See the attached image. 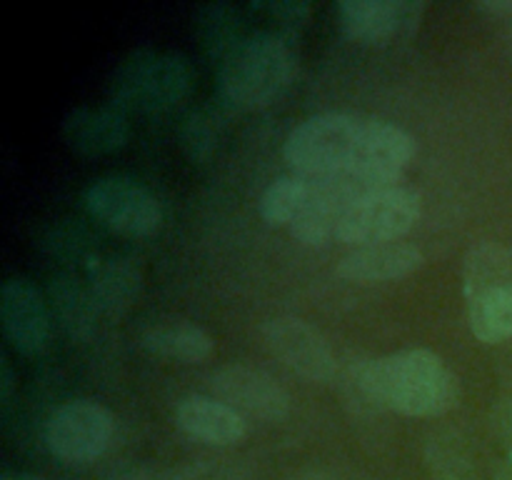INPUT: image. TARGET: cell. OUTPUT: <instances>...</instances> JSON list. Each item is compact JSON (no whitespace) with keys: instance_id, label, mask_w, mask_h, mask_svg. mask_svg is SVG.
Returning <instances> with one entry per match:
<instances>
[{"instance_id":"cell-7","label":"cell","mask_w":512,"mask_h":480,"mask_svg":"<svg viewBox=\"0 0 512 480\" xmlns=\"http://www.w3.org/2000/svg\"><path fill=\"white\" fill-rule=\"evenodd\" d=\"M85 208L100 225L123 238H150L163 223L158 198L125 175H105L85 190Z\"/></svg>"},{"instance_id":"cell-10","label":"cell","mask_w":512,"mask_h":480,"mask_svg":"<svg viewBox=\"0 0 512 480\" xmlns=\"http://www.w3.org/2000/svg\"><path fill=\"white\" fill-rule=\"evenodd\" d=\"M338 23L348 38L363 45H390L410 38L423 23L425 3L418 0H343Z\"/></svg>"},{"instance_id":"cell-33","label":"cell","mask_w":512,"mask_h":480,"mask_svg":"<svg viewBox=\"0 0 512 480\" xmlns=\"http://www.w3.org/2000/svg\"><path fill=\"white\" fill-rule=\"evenodd\" d=\"M118 480H128V478H118Z\"/></svg>"},{"instance_id":"cell-20","label":"cell","mask_w":512,"mask_h":480,"mask_svg":"<svg viewBox=\"0 0 512 480\" xmlns=\"http://www.w3.org/2000/svg\"><path fill=\"white\" fill-rule=\"evenodd\" d=\"M50 305L55 318L60 320L65 333L75 340H85L93 335L95 320H98V305L88 288L75 278H55L50 283Z\"/></svg>"},{"instance_id":"cell-11","label":"cell","mask_w":512,"mask_h":480,"mask_svg":"<svg viewBox=\"0 0 512 480\" xmlns=\"http://www.w3.org/2000/svg\"><path fill=\"white\" fill-rule=\"evenodd\" d=\"M260 333L270 353L300 378L310 383H325L335 375L333 348L305 320L280 315V318H270L260 328Z\"/></svg>"},{"instance_id":"cell-12","label":"cell","mask_w":512,"mask_h":480,"mask_svg":"<svg viewBox=\"0 0 512 480\" xmlns=\"http://www.w3.org/2000/svg\"><path fill=\"white\" fill-rule=\"evenodd\" d=\"M0 325L13 350L40 355L50 340V310L28 278H8L0 288Z\"/></svg>"},{"instance_id":"cell-32","label":"cell","mask_w":512,"mask_h":480,"mask_svg":"<svg viewBox=\"0 0 512 480\" xmlns=\"http://www.w3.org/2000/svg\"><path fill=\"white\" fill-rule=\"evenodd\" d=\"M3 480H43L38 475H23V473H8L3 475Z\"/></svg>"},{"instance_id":"cell-24","label":"cell","mask_w":512,"mask_h":480,"mask_svg":"<svg viewBox=\"0 0 512 480\" xmlns=\"http://www.w3.org/2000/svg\"><path fill=\"white\" fill-rule=\"evenodd\" d=\"M195 23H198V43L210 55H220L223 60L243 40V35H238V15H235V8H230V5H205L203 10H198Z\"/></svg>"},{"instance_id":"cell-21","label":"cell","mask_w":512,"mask_h":480,"mask_svg":"<svg viewBox=\"0 0 512 480\" xmlns=\"http://www.w3.org/2000/svg\"><path fill=\"white\" fill-rule=\"evenodd\" d=\"M310 195H313V180L298 173L283 175V178L273 180L260 195V218L273 228H280V225L290 228L308 205Z\"/></svg>"},{"instance_id":"cell-27","label":"cell","mask_w":512,"mask_h":480,"mask_svg":"<svg viewBox=\"0 0 512 480\" xmlns=\"http://www.w3.org/2000/svg\"><path fill=\"white\" fill-rule=\"evenodd\" d=\"M493 423H495V430H498L500 438H503L505 443L512 445V403L498 405Z\"/></svg>"},{"instance_id":"cell-28","label":"cell","mask_w":512,"mask_h":480,"mask_svg":"<svg viewBox=\"0 0 512 480\" xmlns=\"http://www.w3.org/2000/svg\"><path fill=\"white\" fill-rule=\"evenodd\" d=\"M13 395V370H10L8 358H0V400L8 403Z\"/></svg>"},{"instance_id":"cell-13","label":"cell","mask_w":512,"mask_h":480,"mask_svg":"<svg viewBox=\"0 0 512 480\" xmlns=\"http://www.w3.org/2000/svg\"><path fill=\"white\" fill-rule=\"evenodd\" d=\"M313 180V178H310ZM365 193L363 185L350 175H335V178L313 180V195L303 213L290 225V233L298 243L320 248L330 238H338V228L350 205Z\"/></svg>"},{"instance_id":"cell-26","label":"cell","mask_w":512,"mask_h":480,"mask_svg":"<svg viewBox=\"0 0 512 480\" xmlns=\"http://www.w3.org/2000/svg\"><path fill=\"white\" fill-rule=\"evenodd\" d=\"M213 120L215 118H210L208 113L198 110V113L188 115V120L180 128V145H183L185 155L195 163H203L205 158H210L215 143H218V125Z\"/></svg>"},{"instance_id":"cell-18","label":"cell","mask_w":512,"mask_h":480,"mask_svg":"<svg viewBox=\"0 0 512 480\" xmlns=\"http://www.w3.org/2000/svg\"><path fill=\"white\" fill-rule=\"evenodd\" d=\"M140 348L173 363H203L213 355L215 340L203 325L190 320H163L140 333Z\"/></svg>"},{"instance_id":"cell-15","label":"cell","mask_w":512,"mask_h":480,"mask_svg":"<svg viewBox=\"0 0 512 480\" xmlns=\"http://www.w3.org/2000/svg\"><path fill=\"white\" fill-rule=\"evenodd\" d=\"M175 423L190 435L193 440H200L205 445H238L248 435V420L225 405L223 400L208 398V395H188L175 408Z\"/></svg>"},{"instance_id":"cell-2","label":"cell","mask_w":512,"mask_h":480,"mask_svg":"<svg viewBox=\"0 0 512 480\" xmlns=\"http://www.w3.org/2000/svg\"><path fill=\"white\" fill-rule=\"evenodd\" d=\"M295 78V53L280 33L245 35L223 60L218 88L233 110H260L278 103Z\"/></svg>"},{"instance_id":"cell-30","label":"cell","mask_w":512,"mask_h":480,"mask_svg":"<svg viewBox=\"0 0 512 480\" xmlns=\"http://www.w3.org/2000/svg\"><path fill=\"white\" fill-rule=\"evenodd\" d=\"M298 480H343V478H338V475L330 473V470H303V473L298 475Z\"/></svg>"},{"instance_id":"cell-3","label":"cell","mask_w":512,"mask_h":480,"mask_svg":"<svg viewBox=\"0 0 512 480\" xmlns=\"http://www.w3.org/2000/svg\"><path fill=\"white\" fill-rule=\"evenodd\" d=\"M193 68L168 50H138L118 63L110 75V100L120 113H165L188 98Z\"/></svg>"},{"instance_id":"cell-17","label":"cell","mask_w":512,"mask_h":480,"mask_svg":"<svg viewBox=\"0 0 512 480\" xmlns=\"http://www.w3.org/2000/svg\"><path fill=\"white\" fill-rule=\"evenodd\" d=\"M88 290L105 315H123L143 290V268L130 255H103L88 263Z\"/></svg>"},{"instance_id":"cell-8","label":"cell","mask_w":512,"mask_h":480,"mask_svg":"<svg viewBox=\"0 0 512 480\" xmlns=\"http://www.w3.org/2000/svg\"><path fill=\"white\" fill-rule=\"evenodd\" d=\"M415 158V140L408 130L388 120H363L348 175L365 190L395 185Z\"/></svg>"},{"instance_id":"cell-9","label":"cell","mask_w":512,"mask_h":480,"mask_svg":"<svg viewBox=\"0 0 512 480\" xmlns=\"http://www.w3.org/2000/svg\"><path fill=\"white\" fill-rule=\"evenodd\" d=\"M213 398L223 400L240 415L265 423H280L290 415V393L265 370L245 363L220 365L208 380Z\"/></svg>"},{"instance_id":"cell-25","label":"cell","mask_w":512,"mask_h":480,"mask_svg":"<svg viewBox=\"0 0 512 480\" xmlns=\"http://www.w3.org/2000/svg\"><path fill=\"white\" fill-rule=\"evenodd\" d=\"M340 390L353 413L375 415L385 410L378 380H375L373 360H353L345 365L343 375H340Z\"/></svg>"},{"instance_id":"cell-29","label":"cell","mask_w":512,"mask_h":480,"mask_svg":"<svg viewBox=\"0 0 512 480\" xmlns=\"http://www.w3.org/2000/svg\"><path fill=\"white\" fill-rule=\"evenodd\" d=\"M478 8L490 10V13H512V0H485Z\"/></svg>"},{"instance_id":"cell-31","label":"cell","mask_w":512,"mask_h":480,"mask_svg":"<svg viewBox=\"0 0 512 480\" xmlns=\"http://www.w3.org/2000/svg\"><path fill=\"white\" fill-rule=\"evenodd\" d=\"M495 480H512V458L505 460V463L500 465L498 475H495Z\"/></svg>"},{"instance_id":"cell-4","label":"cell","mask_w":512,"mask_h":480,"mask_svg":"<svg viewBox=\"0 0 512 480\" xmlns=\"http://www.w3.org/2000/svg\"><path fill=\"white\" fill-rule=\"evenodd\" d=\"M363 120L345 113L313 115L288 135L283 155L290 168L305 178L323 180L348 175Z\"/></svg>"},{"instance_id":"cell-22","label":"cell","mask_w":512,"mask_h":480,"mask_svg":"<svg viewBox=\"0 0 512 480\" xmlns=\"http://www.w3.org/2000/svg\"><path fill=\"white\" fill-rule=\"evenodd\" d=\"M468 323L480 343H505L512 338V283L468 303Z\"/></svg>"},{"instance_id":"cell-14","label":"cell","mask_w":512,"mask_h":480,"mask_svg":"<svg viewBox=\"0 0 512 480\" xmlns=\"http://www.w3.org/2000/svg\"><path fill=\"white\" fill-rule=\"evenodd\" d=\"M423 253L413 243H380L355 248L353 253L345 255L338 263V275L343 280L358 285H378L403 280L420 270L423 265Z\"/></svg>"},{"instance_id":"cell-5","label":"cell","mask_w":512,"mask_h":480,"mask_svg":"<svg viewBox=\"0 0 512 480\" xmlns=\"http://www.w3.org/2000/svg\"><path fill=\"white\" fill-rule=\"evenodd\" d=\"M420 213H423V198L410 185L395 183L365 190L340 220L338 240L355 248L395 243L413 230Z\"/></svg>"},{"instance_id":"cell-6","label":"cell","mask_w":512,"mask_h":480,"mask_svg":"<svg viewBox=\"0 0 512 480\" xmlns=\"http://www.w3.org/2000/svg\"><path fill=\"white\" fill-rule=\"evenodd\" d=\"M113 438V413L95 400H68L45 423V445L65 465L93 463L108 453Z\"/></svg>"},{"instance_id":"cell-23","label":"cell","mask_w":512,"mask_h":480,"mask_svg":"<svg viewBox=\"0 0 512 480\" xmlns=\"http://www.w3.org/2000/svg\"><path fill=\"white\" fill-rule=\"evenodd\" d=\"M425 468L433 480H478L470 453L458 435L440 433L425 443Z\"/></svg>"},{"instance_id":"cell-16","label":"cell","mask_w":512,"mask_h":480,"mask_svg":"<svg viewBox=\"0 0 512 480\" xmlns=\"http://www.w3.org/2000/svg\"><path fill=\"white\" fill-rule=\"evenodd\" d=\"M60 133L73 153L100 158L128 143L130 125L115 108H75L65 115Z\"/></svg>"},{"instance_id":"cell-19","label":"cell","mask_w":512,"mask_h":480,"mask_svg":"<svg viewBox=\"0 0 512 480\" xmlns=\"http://www.w3.org/2000/svg\"><path fill=\"white\" fill-rule=\"evenodd\" d=\"M463 298L468 303L512 283V248L495 240L473 245L463 260Z\"/></svg>"},{"instance_id":"cell-1","label":"cell","mask_w":512,"mask_h":480,"mask_svg":"<svg viewBox=\"0 0 512 480\" xmlns=\"http://www.w3.org/2000/svg\"><path fill=\"white\" fill-rule=\"evenodd\" d=\"M373 368L385 410L408 418H438L458 405V375L433 350H398L373 358Z\"/></svg>"}]
</instances>
